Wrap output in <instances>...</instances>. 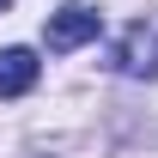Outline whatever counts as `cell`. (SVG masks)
<instances>
[{
  "instance_id": "obj_1",
  "label": "cell",
  "mask_w": 158,
  "mask_h": 158,
  "mask_svg": "<svg viewBox=\"0 0 158 158\" xmlns=\"http://www.w3.org/2000/svg\"><path fill=\"white\" fill-rule=\"evenodd\" d=\"M110 67L128 79H158V31L152 24H128L110 49Z\"/></svg>"
},
{
  "instance_id": "obj_2",
  "label": "cell",
  "mask_w": 158,
  "mask_h": 158,
  "mask_svg": "<svg viewBox=\"0 0 158 158\" xmlns=\"http://www.w3.org/2000/svg\"><path fill=\"white\" fill-rule=\"evenodd\" d=\"M98 31H103V19L91 12V6H61V12H49V31H43V37H49L55 55H67V49H79V43H91Z\"/></svg>"
},
{
  "instance_id": "obj_3",
  "label": "cell",
  "mask_w": 158,
  "mask_h": 158,
  "mask_svg": "<svg viewBox=\"0 0 158 158\" xmlns=\"http://www.w3.org/2000/svg\"><path fill=\"white\" fill-rule=\"evenodd\" d=\"M37 73H43V61L31 49H0V98H24L37 85Z\"/></svg>"
},
{
  "instance_id": "obj_4",
  "label": "cell",
  "mask_w": 158,
  "mask_h": 158,
  "mask_svg": "<svg viewBox=\"0 0 158 158\" xmlns=\"http://www.w3.org/2000/svg\"><path fill=\"white\" fill-rule=\"evenodd\" d=\"M6 6H12V0H0V12H6Z\"/></svg>"
}]
</instances>
